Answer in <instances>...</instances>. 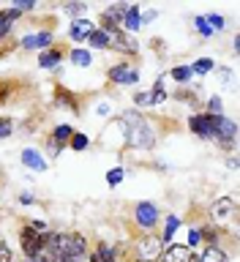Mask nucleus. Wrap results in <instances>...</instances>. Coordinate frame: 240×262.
I'll list each match as a JSON object with an SVG mask.
<instances>
[{"instance_id": "f8f14e48", "label": "nucleus", "mask_w": 240, "mask_h": 262, "mask_svg": "<svg viewBox=\"0 0 240 262\" xmlns=\"http://www.w3.org/2000/svg\"><path fill=\"white\" fill-rule=\"evenodd\" d=\"M93 30L96 28H93V22H90V19H77V22L71 25V38L74 41H82V38H88Z\"/></svg>"}, {"instance_id": "412c9836", "label": "nucleus", "mask_w": 240, "mask_h": 262, "mask_svg": "<svg viewBox=\"0 0 240 262\" xmlns=\"http://www.w3.org/2000/svg\"><path fill=\"white\" fill-rule=\"evenodd\" d=\"M74 137V128L71 126H57L55 128V142L60 145V142H66V139H71Z\"/></svg>"}, {"instance_id": "7ed1b4c3", "label": "nucleus", "mask_w": 240, "mask_h": 262, "mask_svg": "<svg viewBox=\"0 0 240 262\" xmlns=\"http://www.w3.org/2000/svg\"><path fill=\"white\" fill-rule=\"evenodd\" d=\"M19 241H22V251L28 254L30 259H36V254L41 251V243H44V235H38L33 227H25L22 235H19Z\"/></svg>"}, {"instance_id": "dca6fc26", "label": "nucleus", "mask_w": 240, "mask_h": 262, "mask_svg": "<svg viewBox=\"0 0 240 262\" xmlns=\"http://www.w3.org/2000/svg\"><path fill=\"white\" fill-rule=\"evenodd\" d=\"M88 41H90V47H98V49L110 47V36H106L104 30H93V33L88 36Z\"/></svg>"}, {"instance_id": "2f4dec72", "label": "nucleus", "mask_w": 240, "mask_h": 262, "mask_svg": "<svg viewBox=\"0 0 240 262\" xmlns=\"http://www.w3.org/2000/svg\"><path fill=\"white\" fill-rule=\"evenodd\" d=\"M82 8H85L82 3H69V6H66V11H69V14H79Z\"/></svg>"}, {"instance_id": "b1692460", "label": "nucleus", "mask_w": 240, "mask_h": 262, "mask_svg": "<svg viewBox=\"0 0 240 262\" xmlns=\"http://www.w3.org/2000/svg\"><path fill=\"white\" fill-rule=\"evenodd\" d=\"M205 22H210L208 28H216V30H221V28H224V16H219V14H210Z\"/></svg>"}, {"instance_id": "aec40b11", "label": "nucleus", "mask_w": 240, "mask_h": 262, "mask_svg": "<svg viewBox=\"0 0 240 262\" xmlns=\"http://www.w3.org/2000/svg\"><path fill=\"white\" fill-rule=\"evenodd\" d=\"M210 69H213V60H210V57H200V60L191 66V74H208Z\"/></svg>"}, {"instance_id": "a211bd4d", "label": "nucleus", "mask_w": 240, "mask_h": 262, "mask_svg": "<svg viewBox=\"0 0 240 262\" xmlns=\"http://www.w3.org/2000/svg\"><path fill=\"white\" fill-rule=\"evenodd\" d=\"M41 66H44V69H55L57 63H60V55L55 52V49H47L44 55H41V60H38Z\"/></svg>"}, {"instance_id": "6ab92c4d", "label": "nucleus", "mask_w": 240, "mask_h": 262, "mask_svg": "<svg viewBox=\"0 0 240 262\" xmlns=\"http://www.w3.org/2000/svg\"><path fill=\"white\" fill-rule=\"evenodd\" d=\"M71 63L74 66H90L93 60H90V52H85V49H74V52H71Z\"/></svg>"}, {"instance_id": "9d476101", "label": "nucleus", "mask_w": 240, "mask_h": 262, "mask_svg": "<svg viewBox=\"0 0 240 262\" xmlns=\"http://www.w3.org/2000/svg\"><path fill=\"white\" fill-rule=\"evenodd\" d=\"M161 259L164 262H191V249L188 246H169Z\"/></svg>"}, {"instance_id": "f03ea898", "label": "nucleus", "mask_w": 240, "mask_h": 262, "mask_svg": "<svg viewBox=\"0 0 240 262\" xmlns=\"http://www.w3.org/2000/svg\"><path fill=\"white\" fill-rule=\"evenodd\" d=\"M221 115H194L191 118V131L200 137H213L216 134V126H219Z\"/></svg>"}, {"instance_id": "9b49d317", "label": "nucleus", "mask_w": 240, "mask_h": 262, "mask_svg": "<svg viewBox=\"0 0 240 262\" xmlns=\"http://www.w3.org/2000/svg\"><path fill=\"white\" fill-rule=\"evenodd\" d=\"M49 44H52V36H49V33H36V36H25L22 38L25 49H44Z\"/></svg>"}, {"instance_id": "a878e982", "label": "nucleus", "mask_w": 240, "mask_h": 262, "mask_svg": "<svg viewBox=\"0 0 240 262\" xmlns=\"http://www.w3.org/2000/svg\"><path fill=\"white\" fill-rule=\"evenodd\" d=\"M14 8H16V11H30V8H33V0H14Z\"/></svg>"}, {"instance_id": "423d86ee", "label": "nucleus", "mask_w": 240, "mask_h": 262, "mask_svg": "<svg viewBox=\"0 0 240 262\" xmlns=\"http://www.w3.org/2000/svg\"><path fill=\"white\" fill-rule=\"evenodd\" d=\"M106 36H110V47H115L118 52H137V41H131L126 33L112 30V33H106Z\"/></svg>"}, {"instance_id": "2eb2a0df", "label": "nucleus", "mask_w": 240, "mask_h": 262, "mask_svg": "<svg viewBox=\"0 0 240 262\" xmlns=\"http://www.w3.org/2000/svg\"><path fill=\"white\" fill-rule=\"evenodd\" d=\"M123 25H126V30H137L139 25V8L137 6H128V11H126V16H123Z\"/></svg>"}, {"instance_id": "1a4fd4ad", "label": "nucleus", "mask_w": 240, "mask_h": 262, "mask_svg": "<svg viewBox=\"0 0 240 262\" xmlns=\"http://www.w3.org/2000/svg\"><path fill=\"white\" fill-rule=\"evenodd\" d=\"M235 131H237V126H235L232 120L221 118V120H219V126H216V134H213V137H216L221 145H232V139H235Z\"/></svg>"}, {"instance_id": "c85d7f7f", "label": "nucleus", "mask_w": 240, "mask_h": 262, "mask_svg": "<svg viewBox=\"0 0 240 262\" xmlns=\"http://www.w3.org/2000/svg\"><path fill=\"white\" fill-rule=\"evenodd\" d=\"M0 262H11V249L0 241Z\"/></svg>"}, {"instance_id": "0eeeda50", "label": "nucleus", "mask_w": 240, "mask_h": 262, "mask_svg": "<svg viewBox=\"0 0 240 262\" xmlns=\"http://www.w3.org/2000/svg\"><path fill=\"white\" fill-rule=\"evenodd\" d=\"M112 82H123V85H134V82L139 79V71L131 69V66H115V69L110 71Z\"/></svg>"}, {"instance_id": "72a5a7b5", "label": "nucleus", "mask_w": 240, "mask_h": 262, "mask_svg": "<svg viewBox=\"0 0 240 262\" xmlns=\"http://www.w3.org/2000/svg\"><path fill=\"white\" fill-rule=\"evenodd\" d=\"M150 19H156V11H147L145 16H139V22H150Z\"/></svg>"}, {"instance_id": "4468645a", "label": "nucleus", "mask_w": 240, "mask_h": 262, "mask_svg": "<svg viewBox=\"0 0 240 262\" xmlns=\"http://www.w3.org/2000/svg\"><path fill=\"white\" fill-rule=\"evenodd\" d=\"M19 19V11L16 8H8V11H0V38L8 36V30H11V22Z\"/></svg>"}, {"instance_id": "20e7f679", "label": "nucleus", "mask_w": 240, "mask_h": 262, "mask_svg": "<svg viewBox=\"0 0 240 262\" xmlns=\"http://www.w3.org/2000/svg\"><path fill=\"white\" fill-rule=\"evenodd\" d=\"M232 213H235V202L229 200V196H221L219 202L210 205V219L213 221H227V219H232Z\"/></svg>"}, {"instance_id": "4be33fe9", "label": "nucleus", "mask_w": 240, "mask_h": 262, "mask_svg": "<svg viewBox=\"0 0 240 262\" xmlns=\"http://www.w3.org/2000/svg\"><path fill=\"white\" fill-rule=\"evenodd\" d=\"M172 77H175V79H180V82H186L188 77H191V69H186V66H178V69L172 71Z\"/></svg>"}, {"instance_id": "ddd939ff", "label": "nucleus", "mask_w": 240, "mask_h": 262, "mask_svg": "<svg viewBox=\"0 0 240 262\" xmlns=\"http://www.w3.org/2000/svg\"><path fill=\"white\" fill-rule=\"evenodd\" d=\"M22 161H25V167H30V169H47V161L38 156V150H33V147H28V150L22 153Z\"/></svg>"}, {"instance_id": "393cba45", "label": "nucleus", "mask_w": 240, "mask_h": 262, "mask_svg": "<svg viewBox=\"0 0 240 262\" xmlns=\"http://www.w3.org/2000/svg\"><path fill=\"white\" fill-rule=\"evenodd\" d=\"M106 180H110V186H118L123 180V169H110V175H106Z\"/></svg>"}, {"instance_id": "cd10ccee", "label": "nucleus", "mask_w": 240, "mask_h": 262, "mask_svg": "<svg viewBox=\"0 0 240 262\" xmlns=\"http://www.w3.org/2000/svg\"><path fill=\"white\" fill-rule=\"evenodd\" d=\"M180 224V219H175V216H172L169 221H167V235H164V241H169V237H172V232H175V227Z\"/></svg>"}, {"instance_id": "39448f33", "label": "nucleus", "mask_w": 240, "mask_h": 262, "mask_svg": "<svg viewBox=\"0 0 240 262\" xmlns=\"http://www.w3.org/2000/svg\"><path fill=\"white\" fill-rule=\"evenodd\" d=\"M159 221V210L153 202H139L137 205V224L139 227H153Z\"/></svg>"}, {"instance_id": "473e14b6", "label": "nucleus", "mask_w": 240, "mask_h": 262, "mask_svg": "<svg viewBox=\"0 0 240 262\" xmlns=\"http://www.w3.org/2000/svg\"><path fill=\"white\" fill-rule=\"evenodd\" d=\"M219 106H221V101H219V98H210V110H213L210 115H219V112H221Z\"/></svg>"}, {"instance_id": "7c9ffc66", "label": "nucleus", "mask_w": 240, "mask_h": 262, "mask_svg": "<svg viewBox=\"0 0 240 262\" xmlns=\"http://www.w3.org/2000/svg\"><path fill=\"white\" fill-rule=\"evenodd\" d=\"M11 134V120H0V137Z\"/></svg>"}, {"instance_id": "f3484780", "label": "nucleus", "mask_w": 240, "mask_h": 262, "mask_svg": "<svg viewBox=\"0 0 240 262\" xmlns=\"http://www.w3.org/2000/svg\"><path fill=\"white\" fill-rule=\"evenodd\" d=\"M93 262H115V254H112V249L106 243H101L96 249V254H93Z\"/></svg>"}, {"instance_id": "6e6552de", "label": "nucleus", "mask_w": 240, "mask_h": 262, "mask_svg": "<svg viewBox=\"0 0 240 262\" xmlns=\"http://www.w3.org/2000/svg\"><path fill=\"white\" fill-rule=\"evenodd\" d=\"M139 257L142 259L161 257V241L159 237H142V241H139Z\"/></svg>"}, {"instance_id": "f257e3e1", "label": "nucleus", "mask_w": 240, "mask_h": 262, "mask_svg": "<svg viewBox=\"0 0 240 262\" xmlns=\"http://www.w3.org/2000/svg\"><path fill=\"white\" fill-rule=\"evenodd\" d=\"M123 120L128 123V142L134 147H153V131L139 112H126Z\"/></svg>"}, {"instance_id": "c756f323", "label": "nucleus", "mask_w": 240, "mask_h": 262, "mask_svg": "<svg viewBox=\"0 0 240 262\" xmlns=\"http://www.w3.org/2000/svg\"><path fill=\"white\" fill-rule=\"evenodd\" d=\"M200 237H202V232H197V229H191V232H188V249L200 243Z\"/></svg>"}, {"instance_id": "bb28decb", "label": "nucleus", "mask_w": 240, "mask_h": 262, "mask_svg": "<svg viewBox=\"0 0 240 262\" xmlns=\"http://www.w3.org/2000/svg\"><path fill=\"white\" fill-rule=\"evenodd\" d=\"M197 30H200L202 33V36H210V28H208V22H205V16H197Z\"/></svg>"}, {"instance_id": "5701e85b", "label": "nucleus", "mask_w": 240, "mask_h": 262, "mask_svg": "<svg viewBox=\"0 0 240 262\" xmlns=\"http://www.w3.org/2000/svg\"><path fill=\"white\" fill-rule=\"evenodd\" d=\"M85 145H88V137L85 134H74L71 137V147H74V150H82Z\"/></svg>"}]
</instances>
